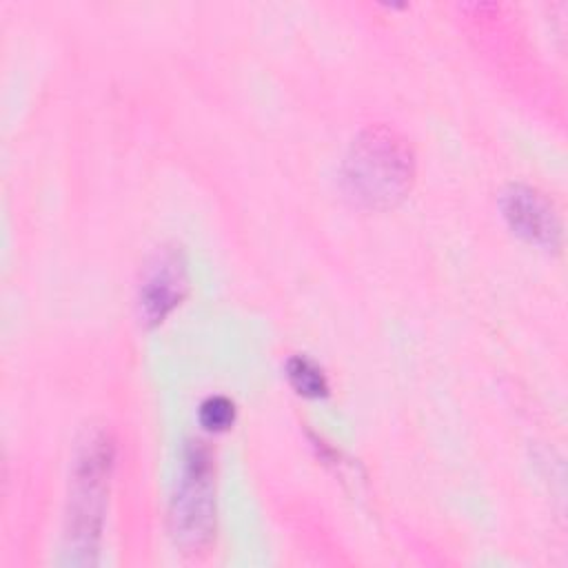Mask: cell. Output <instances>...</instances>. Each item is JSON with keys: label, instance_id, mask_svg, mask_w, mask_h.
I'll return each instance as SVG.
<instances>
[{"label": "cell", "instance_id": "52a82bcc", "mask_svg": "<svg viewBox=\"0 0 568 568\" xmlns=\"http://www.w3.org/2000/svg\"><path fill=\"white\" fill-rule=\"evenodd\" d=\"M235 417H237L235 404L226 395H209L197 408L200 426L209 433L229 430L235 424Z\"/></svg>", "mask_w": 568, "mask_h": 568}, {"label": "cell", "instance_id": "8992f818", "mask_svg": "<svg viewBox=\"0 0 568 568\" xmlns=\"http://www.w3.org/2000/svg\"><path fill=\"white\" fill-rule=\"evenodd\" d=\"M286 379L302 397L320 399L328 395V377L320 364L306 355H293L286 362Z\"/></svg>", "mask_w": 568, "mask_h": 568}, {"label": "cell", "instance_id": "5b68a950", "mask_svg": "<svg viewBox=\"0 0 568 568\" xmlns=\"http://www.w3.org/2000/svg\"><path fill=\"white\" fill-rule=\"evenodd\" d=\"M501 211L508 226L526 242L541 248H557L561 242V222L550 200L532 186L513 184L501 197Z\"/></svg>", "mask_w": 568, "mask_h": 568}, {"label": "cell", "instance_id": "3957f363", "mask_svg": "<svg viewBox=\"0 0 568 568\" xmlns=\"http://www.w3.org/2000/svg\"><path fill=\"white\" fill-rule=\"evenodd\" d=\"M217 521L215 466L204 442H189L169 501V530L184 552H197L211 544Z\"/></svg>", "mask_w": 568, "mask_h": 568}, {"label": "cell", "instance_id": "6da1fadb", "mask_svg": "<svg viewBox=\"0 0 568 568\" xmlns=\"http://www.w3.org/2000/svg\"><path fill=\"white\" fill-rule=\"evenodd\" d=\"M415 178V160L406 142L386 126L362 131L348 146L342 182L353 202L388 209L404 200Z\"/></svg>", "mask_w": 568, "mask_h": 568}, {"label": "cell", "instance_id": "277c9868", "mask_svg": "<svg viewBox=\"0 0 568 568\" xmlns=\"http://www.w3.org/2000/svg\"><path fill=\"white\" fill-rule=\"evenodd\" d=\"M189 293V266L180 246H162L144 264L135 306L144 326L162 324Z\"/></svg>", "mask_w": 568, "mask_h": 568}, {"label": "cell", "instance_id": "7a4b0ae2", "mask_svg": "<svg viewBox=\"0 0 568 568\" xmlns=\"http://www.w3.org/2000/svg\"><path fill=\"white\" fill-rule=\"evenodd\" d=\"M113 470V442L104 430L87 435L80 446L67 506L64 552L71 564H91L98 552Z\"/></svg>", "mask_w": 568, "mask_h": 568}]
</instances>
